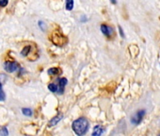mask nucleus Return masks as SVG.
<instances>
[{
	"instance_id": "nucleus-15",
	"label": "nucleus",
	"mask_w": 160,
	"mask_h": 136,
	"mask_svg": "<svg viewBox=\"0 0 160 136\" xmlns=\"http://www.w3.org/2000/svg\"><path fill=\"white\" fill-rule=\"evenodd\" d=\"M9 3V0H0V7H6Z\"/></svg>"
},
{
	"instance_id": "nucleus-18",
	"label": "nucleus",
	"mask_w": 160,
	"mask_h": 136,
	"mask_svg": "<svg viewBox=\"0 0 160 136\" xmlns=\"http://www.w3.org/2000/svg\"><path fill=\"white\" fill-rule=\"evenodd\" d=\"M110 2H111L112 4H116V3H117L116 0H110Z\"/></svg>"
},
{
	"instance_id": "nucleus-19",
	"label": "nucleus",
	"mask_w": 160,
	"mask_h": 136,
	"mask_svg": "<svg viewBox=\"0 0 160 136\" xmlns=\"http://www.w3.org/2000/svg\"><path fill=\"white\" fill-rule=\"evenodd\" d=\"M159 65H160V63H159Z\"/></svg>"
},
{
	"instance_id": "nucleus-10",
	"label": "nucleus",
	"mask_w": 160,
	"mask_h": 136,
	"mask_svg": "<svg viewBox=\"0 0 160 136\" xmlns=\"http://www.w3.org/2000/svg\"><path fill=\"white\" fill-rule=\"evenodd\" d=\"M6 98V95L3 91V88H2V81H0V101H4Z\"/></svg>"
},
{
	"instance_id": "nucleus-17",
	"label": "nucleus",
	"mask_w": 160,
	"mask_h": 136,
	"mask_svg": "<svg viewBox=\"0 0 160 136\" xmlns=\"http://www.w3.org/2000/svg\"><path fill=\"white\" fill-rule=\"evenodd\" d=\"M119 30H120V34H121L122 38H124V37H125V35H124V33H123V29H122V27H121V26H119Z\"/></svg>"
},
{
	"instance_id": "nucleus-3",
	"label": "nucleus",
	"mask_w": 160,
	"mask_h": 136,
	"mask_svg": "<svg viewBox=\"0 0 160 136\" xmlns=\"http://www.w3.org/2000/svg\"><path fill=\"white\" fill-rule=\"evenodd\" d=\"M145 112H146L145 110H139L137 112H135L133 114V116L131 117V123L133 125H136V126L138 125L142 121V119H143V117L145 115Z\"/></svg>"
},
{
	"instance_id": "nucleus-4",
	"label": "nucleus",
	"mask_w": 160,
	"mask_h": 136,
	"mask_svg": "<svg viewBox=\"0 0 160 136\" xmlns=\"http://www.w3.org/2000/svg\"><path fill=\"white\" fill-rule=\"evenodd\" d=\"M4 68H5V70L7 72L13 73V72H15V71H17L19 69V65L14 61H7V62H5Z\"/></svg>"
},
{
	"instance_id": "nucleus-8",
	"label": "nucleus",
	"mask_w": 160,
	"mask_h": 136,
	"mask_svg": "<svg viewBox=\"0 0 160 136\" xmlns=\"http://www.w3.org/2000/svg\"><path fill=\"white\" fill-rule=\"evenodd\" d=\"M104 131H105L104 128H103L102 126L97 125V126H95V127H94V128H93L92 135H93V136H99V135L103 134V133H104Z\"/></svg>"
},
{
	"instance_id": "nucleus-9",
	"label": "nucleus",
	"mask_w": 160,
	"mask_h": 136,
	"mask_svg": "<svg viewBox=\"0 0 160 136\" xmlns=\"http://www.w3.org/2000/svg\"><path fill=\"white\" fill-rule=\"evenodd\" d=\"M60 73V69L58 67H53V68H50L48 70V74L49 75H52V76H56V75H58Z\"/></svg>"
},
{
	"instance_id": "nucleus-5",
	"label": "nucleus",
	"mask_w": 160,
	"mask_h": 136,
	"mask_svg": "<svg viewBox=\"0 0 160 136\" xmlns=\"http://www.w3.org/2000/svg\"><path fill=\"white\" fill-rule=\"evenodd\" d=\"M101 31H102V33L105 35V36H107V37H110L111 35H112V33H113V29H112V28H110L109 26H108V25H102L101 26Z\"/></svg>"
},
{
	"instance_id": "nucleus-13",
	"label": "nucleus",
	"mask_w": 160,
	"mask_h": 136,
	"mask_svg": "<svg viewBox=\"0 0 160 136\" xmlns=\"http://www.w3.org/2000/svg\"><path fill=\"white\" fill-rule=\"evenodd\" d=\"M30 49H31V46L30 45H27L26 47H24V49L22 50V56H28V53H30Z\"/></svg>"
},
{
	"instance_id": "nucleus-11",
	"label": "nucleus",
	"mask_w": 160,
	"mask_h": 136,
	"mask_svg": "<svg viewBox=\"0 0 160 136\" xmlns=\"http://www.w3.org/2000/svg\"><path fill=\"white\" fill-rule=\"evenodd\" d=\"M73 8V0H66V10L72 11Z\"/></svg>"
},
{
	"instance_id": "nucleus-14",
	"label": "nucleus",
	"mask_w": 160,
	"mask_h": 136,
	"mask_svg": "<svg viewBox=\"0 0 160 136\" xmlns=\"http://www.w3.org/2000/svg\"><path fill=\"white\" fill-rule=\"evenodd\" d=\"M22 112H23L25 115H27V116H31V115H32V111H31L30 109H28V108H24V109H22Z\"/></svg>"
},
{
	"instance_id": "nucleus-2",
	"label": "nucleus",
	"mask_w": 160,
	"mask_h": 136,
	"mask_svg": "<svg viewBox=\"0 0 160 136\" xmlns=\"http://www.w3.org/2000/svg\"><path fill=\"white\" fill-rule=\"evenodd\" d=\"M51 41L53 44H55L58 46H62L65 44H67V42H68L67 38L62 33H60L58 31H56L53 33V35L51 37Z\"/></svg>"
},
{
	"instance_id": "nucleus-6",
	"label": "nucleus",
	"mask_w": 160,
	"mask_h": 136,
	"mask_svg": "<svg viewBox=\"0 0 160 136\" xmlns=\"http://www.w3.org/2000/svg\"><path fill=\"white\" fill-rule=\"evenodd\" d=\"M58 84L57 83V85H58V94H63V92H64V88H65V86L67 85V82H68V81L66 80V79H59L58 81Z\"/></svg>"
},
{
	"instance_id": "nucleus-12",
	"label": "nucleus",
	"mask_w": 160,
	"mask_h": 136,
	"mask_svg": "<svg viewBox=\"0 0 160 136\" xmlns=\"http://www.w3.org/2000/svg\"><path fill=\"white\" fill-rule=\"evenodd\" d=\"M48 88H49V90H50L51 92H53V93H58V91L57 83H51V84H49V85H48Z\"/></svg>"
},
{
	"instance_id": "nucleus-1",
	"label": "nucleus",
	"mask_w": 160,
	"mask_h": 136,
	"mask_svg": "<svg viewBox=\"0 0 160 136\" xmlns=\"http://www.w3.org/2000/svg\"><path fill=\"white\" fill-rule=\"evenodd\" d=\"M89 126H90L89 121L86 118L80 117V118H78V119L73 121V123L72 125V128L74 133L76 135L80 136V135H84L88 131Z\"/></svg>"
},
{
	"instance_id": "nucleus-7",
	"label": "nucleus",
	"mask_w": 160,
	"mask_h": 136,
	"mask_svg": "<svg viewBox=\"0 0 160 136\" xmlns=\"http://www.w3.org/2000/svg\"><path fill=\"white\" fill-rule=\"evenodd\" d=\"M62 117H63V115L62 114H58V115H57V116H55L54 118H52L51 120H50V122H49V124H48V127H53V126H56L61 119H62Z\"/></svg>"
},
{
	"instance_id": "nucleus-16",
	"label": "nucleus",
	"mask_w": 160,
	"mask_h": 136,
	"mask_svg": "<svg viewBox=\"0 0 160 136\" xmlns=\"http://www.w3.org/2000/svg\"><path fill=\"white\" fill-rule=\"evenodd\" d=\"M39 27L42 29V30H44V29H45V28H46V27H45V25H44V23H43V22H42V21H40V22H39Z\"/></svg>"
}]
</instances>
